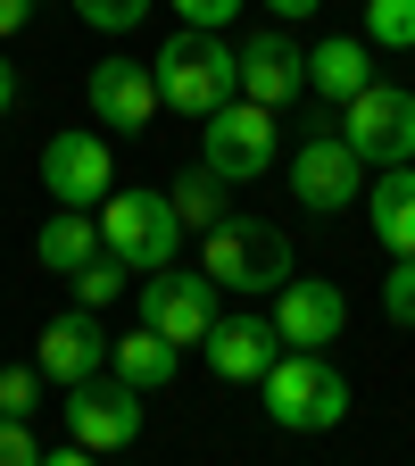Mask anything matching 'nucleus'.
Wrapping results in <instances>:
<instances>
[{
    "mask_svg": "<svg viewBox=\"0 0 415 466\" xmlns=\"http://www.w3.org/2000/svg\"><path fill=\"white\" fill-rule=\"evenodd\" d=\"M274 158H282V126H274V108H258V100H224L200 126V167L216 175V184H258Z\"/></svg>",
    "mask_w": 415,
    "mask_h": 466,
    "instance_id": "5",
    "label": "nucleus"
},
{
    "mask_svg": "<svg viewBox=\"0 0 415 466\" xmlns=\"http://www.w3.org/2000/svg\"><path fill=\"white\" fill-rule=\"evenodd\" d=\"M200 275L216 291H250V300H266V291H282L291 275H300V258H291V233L266 225V217H216L200 233Z\"/></svg>",
    "mask_w": 415,
    "mask_h": 466,
    "instance_id": "2",
    "label": "nucleus"
},
{
    "mask_svg": "<svg viewBox=\"0 0 415 466\" xmlns=\"http://www.w3.org/2000/svg\"><path fill=\"white\" fill-rule=\"evenodd\" d=\"M67 283H75V309H92V317H100L108 300H125V291H133V267L100 250V258H92V267H75Z\"/></svg>",
    "mask_w": 415,
    "mask_h": 466,
    "instance_id": "21",
    "label": "nucleus"
},
{
    "mask_svg": "<svg viewBox=\"0 0 415 466\" xmlns=\"http://www.w3.org/2000/svg\"><path fill=\"white\" fill-rule=\"evenodd\" d=\"M366 175H374V167L349 150L341 126L324 116V126H316L300 150H291V200H300L308 217H341V208H358V200H366Z\"/></svg>",
    "mask_w": 415,
    "mask_h": 466,
    "instance_id": "6",
    "label": "nucleus"
},
{
    "mask_svg": "<svg viewBox=\"0 0 415 466\" xmlns=\"http://www.w3.org/2000/svg\"><path fill=\"white\" fill-rule=\"evenodd\" d=\"M366 84H374V42L366 34H324L308 50V92H324L332 108H349Z\"/></svg>",
    "mask_w": 415,
    "mask_h": 466,
    "instance_id": "17",
    "label": "nucleus"
},
{
    "mask_svg": "<svg viewBox=\"0 0 415 466\" xmlns=\"http://www.w3.org/2000/svg\"><path fill=\"white\" fill-rule=\"evenodd\" d=\"M42 408V367H0V417H34Z\"/></svg>",
    "mask_w": 415,
    "mask_h": 466,
    "instance_id": "25",
    "label": "nucleus"
},
{
    "mask_svg": "<svg viewBox=\"0 0 415 466\" xmlns=\"http://www.w3.org/2000/svg\"><path fill=\"white\" fill-rule=\"evenodd\" d=\"M266 9H274V25H300V17H316V9H324V0H266Z\"/></svg>",
    "mask_w": 415,
    "mask_h": 466,
    "instance_id": "29",
    "label": "nucleus"
},
{
    "mask_svg": "<svg viewBox=\"0 0 415 466\" xmlns=\"http://www.w3.org/2000/svg\"><path fill=\"white\" fill-rule=\"evenodd\" d=\"M34 367H42V383H58V391L108 375V333H100V317H92V309L50 317V325L34 333Z\"/></svg>",
    "mask_w": 415,
    "mask_h": 466,
    "instance_id": "12",
    "label": "nucleus"
},
{
    "mask_svg": "<svg viewBox=\"0 0 415 466\" xmlns=\"http://www.w3.org/2000/svg\"><path fill=\"white\" fill-rule=\"evenodd\" d=\"M366 42L374 50H415V0H366Z\"/></svg>",
    "mask_w": 415,
    "mask_h": 466,
    "instance_id": "22",
    "label": "nucleus"
},
{
    "mask_svg": "<svg viewBox=\"0 0 415 466\" xmlns=\"http://www.w3.org/2000/svg\"><path fill=\"white\" fill-rule=\"evenodd\" d=\"M100 250L108 258H125V267H142V275H158V267H174V242H183V217H174V200L166 192H108L100 208Z\"/></svg>",
    "mask_w": 415,
    "mask_h": 466,
    "instance_id": "4",
    "label": "nucleus"
},
{
    "mask_svg": "<svg viewBox=\"0 0 415 466\" xmlns=\"http://www.w3.org/2000/svg\"><path fill=\"white\" fill-rule=\"evenodd\" d=\"M150 9H158V0H75V17H84L92 34H133Z\"/></svg>",
    "mask_w": 415,
    "mask_h": 466,
    "instance_id": "23",
    "label": "nucleus"
},
{
    "mask_svg": "<svg viewBox=\"0 0 415 466\" xmlns=\"http://www.w3.org/2000/svg\"><path fill=\"white\" fill-rule=\"evenodd\" d=\"M308 92V50L291 42L282 25H258L250 42H242V100H258V108H291Z\"/></svg>",
    "mask_w": 415,
    "mask_h": 466,
    "instance_id": "13",
    "label": "nucleus"
},
{
    "mask_svg": "<svg viewBox=\"0 0 415 466\" xmlns=\"http://www.w3.org/2000/svg\"><path fill=\"white\" fill-rule=\"evenodd\" d=\"M174 25H192V34H224L232 17H242V0H166Z\"/></svg>",
    "mask_w": 415,
    "mask_h": 466,
    "instance_id": "26",
    "label": "nucleus"
},
{
    "mask_svg": "<svg viewBox=\"0 0 415 466\" xmlns=\"http://www.w3.org/2000/svg\"><path fill=\"white\" fill-rule=\"evenodd\" d=\"M0 466H42V441L25 433V417H0Z\"/></svg>",
    "mask_w": 415,
    "mask_h": 466,
    "instance_id": "27",
    "label": "nucleus"
},
{
    "mask_svg": "<svg viewBox=\"0 0 415 466\" xmlns=\"http://www.w3.org/2000/svg\"><path fill=\"white\" fill-rule=\"evenodd\" d=\"M133 309H142V325H150V333H166L174 350L208 341V325L224 317V309H216V283H208L200 267H158V275H142Z\"/></svg>",
    "mask_w": 415,
    "mask_h": 466,
    "instance_id": "8",
    "label": "nucleus"
},
{
    "mask_svg": "<svg viewBox=\"0 0 415 466\" xmlns=\"http://www.w3.org/2000/svg\"><path fill=\"white\" fill-rule=\"evenodd\" d=\"M200 359H208V375L216 383H266V367L282 359V341H274V325L266 317H216L208 325V341H200Z\"/></svg>",
    "mask_w": 415,
    "mask_h": 466,
    "instance_id": "15",
    "label": "nucleus"
},
{
    "mask_svg": "<svg viewBox=\"0 0 415 466\" xmlns=\"http://www.w3.org/2000/svg\"><path fill=\"white\" fill-rule=\"evenodd\" d=\"M274 341L282 350H332L341 333H349V291L341 283H324V275H291L282 291H274Z\"/></svg>",
    "mask_w": 415,
    "mask_h": 466,
    "instance_id": "11",
    "label": "nucleus"
},
{
    "mask_svg": "<svg viewBox=\"0 0 415 466\" xmlns=\"http://www.w3.org/2000/svg\"><path fill=\"white\" fill-rule=\"evenodd\" d=\"M67 441H84L92 458H116L142 441V391L116 383V375H92V383H67Z\"/></svg>",
    "mask_w": 415,
    "mask_h": 466,
    "instance_id": "9",
    "label": "nucleus"
},
{
    "mask_svg": "<svg viewBox=\"0 0 415 466\" xmlns=\"http://www.w3.org/2000/svg\"><path fill=\"white\" fill-rule=\"evenodd\" d=\"M42 192L58 208H100L116 192V158H108V134H50L42 142Z\"/></svg>",
    "mask_w": 415,
    "mask_h": 466,
    "instance_id": "10",
    "label": "nucleus"
},
{
    "mask_svg": "<svg viewBox=\"0 0 415 466\" xmlns=\"http://www.w3.org/2000/svg\"><path fill=\"white\" fill-rule=\"evenodd\" d=\"M42 466H100V458H92L84 441H58V450H42Z\"/></svg>",
    "mask_w": 415,
    "mask_h": 466,
    "instance_id": "28",
    "label": "nucleus"
},
{
    "mask_svg": "<svg viewBox=\"0 0 415 466\" xmlns=\"http://www.w3.org/2000/svg\"><path fill=\"white\" fill-rule=\"evenodd\" d=\"M366 225L390 258H415V167H374L366 175Z\"/></svg>",
    "mask_w": 415,
    "mask_h": 466,
    "instance_id": "16",
    "label": "nucleus"
},
{
    "mask_svg": "<svg viewBox=\"0 0 415 466\" xmlns=\"http://www.w3.org/2000/svg\"><path fill=\"white\" fill-rule=\"evenodd\" d=\"M382 317L399 333H415V258H390V275H382Z\"/></svg>",
    "mask_w": 415,
    "mask_h": 466,
    "instance_id": "24",
    "label": "nucleus"
},
{
    "mask_svg": "<svg viewBox=\"0 0 415 466\" xmlns=\"http://www.w3.org/2000/svg\"><path fill=\"white\" fill-rule=\"evenodd\" d=\"M258 391H266V417L282 433H332V425H349V383H341V367L324 359V350H282Z\"/></svg>",
    "mask_w": 415,
    "mask_h": 466,
    "instance_id": "3",
    "label": "nucleus"
},
{
    "mask_svg": "<svg viewBox=\"0 0 415 466\" xmlns=\"http://www.w3.org/2000/svg\"><path fill=\"white\" fill-rule=\"evenodd\" d=\"M224 192H232V184H216L208 167H183L166 200H174V217H183V233H208V225L224 217Z\"/></svg>",
    "mask_w": 415,
    "mask_h": 466,
    "instance_id": "20",
    "label": "nucleus"
},
{
    "mask_svg": "<svg viewBox=\"0 0 415 466\" xmlns=\"http://www.w3.org/2000/svg\"><path fill=\"white\" fill-rule=\"evenodd\" d=\"M25 17H34V0H0V42H9V34L25 25Z\"/></svg>",
    "mask_w": 415,
    "mask_h": 466,
    "instance_id": "30",
    "label": "nucleus"
},
{
    "mask_svg": "<svg viewBox=\"0 0 415 466\" xmlns=\"http://www.w3.org/2000/svg\"><path fill=\"white\" fill-rule=\"evenodd\" d=\"M150 84H158V108L192 116V126H208L224 100H242V50H232L224 34L174 25V34L158 42V58H150Z\"/></svg>",
    "mask_w": 415,
    "mask_h": 466,
    "instance_id": "1",
    "label": "nucleus"
},
{
    "mask_svg": "<svg viewBox=\"0 0 415 466\" xmlns=\"http://www.w3.org/2000/svg\"><path fill=\"white\" fill-rule=\"evenodd\" d=\"M341 142L358 150L366 167H415V92L374 76L358 100L341 108Z\"/></svg>",
    "mask_w": 415,
    "mask_h": 466,
    "instance_id": "7",
    "label": "nucleus"
},
{
    "mask_svg": "<svg viewBox=\"0 0 415 466\" xmlns=\"http://www.w3.org/2000/svg\"><path fill=\"white\" fill-rule=\"evenodd\" d=\"M9 108H17V67L0 58V116H9Z\"/></svg>",
    "mask_w": 415,
    "mask_h": 466,
    "instance_id": "31",
    "label": "nucleus"
},
{
    "mask_svg": "<svg viewBox=\"0 0 415 466\" xmlns=\"http://www.w3.org/2000/svg\"><path fill=\"white\" fill-rule=\"evenodd\" d=\"M108 375L133 383V391H166L174 375H183V350H174L166 333L133 325V333H108Z\"/></svg>",
    "mask_w": 415,
    "mask_h": 466,
    "instance_id": "18",
    "label": "nucleus"
},
{
    "mask_svg": "<svg viewBox=\"0 0 415 466\" xmlns=\"http://www.w3.org/2000/svg\"><path fill=\"white\" fill-rule=\"evenodd\" d=\"M84 108H92L100 134H142L158 116V84H150V67H133V58H100L92 84H84Z\"/></svg>",
    "mask_w": 415,
    "mask_h": 466,
    "instance_id": "14",
    "label": "nucleus"
},
{
    "mask_svg": "<svg viewBox=\"0 0 415 466\" xmlns=\"http://www.w3.org/2000/svg\"><path fill=\"white\" fill-rule=\"evenodd\" d=\"M34 258H42L50 275L92 267V258H100V217H92V208H58V217L34 233Z\"/></svg>",
    "mask_w": 415,
    "mask_h": 466,
    "instance_id": "19",
    "label": "nucleus"
}]
</instances>
